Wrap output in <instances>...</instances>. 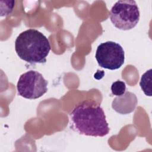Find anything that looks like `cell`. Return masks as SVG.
Masks as SVG:
<instances>
[{"label":"cell","mask_w":152,"mask_h":152,"mask_svg":"<svg viewBox=\"0 0 152 152\" xmlns=\"http://www.w3.org/2000/svg\"><path fill=\"white\" fill-rule=\"evenodd\" d=\"M70 128L80 134L102 137L110 129L100 105L93 100H84L75 106L70 115Z\"/></svg>","instance_id":"cell-1"},{"label":"cell","mask_w":152,"mask_h":152,"mask_svg":"<svg viewBox=\"0 0 152 152\" xmlns=\"http://www.w3.org/2000/svg\"><path fill=\"white\" fill-rule=\"evenodd\" d=\"M15 50L18 57L30 64L45 63L50 50L48 38L37 30L30 28L17 37Z\"/></svg>","instance_id":"cell-2"},{"label":"cell","mask_w":152,"mask_h":152,"mask_svg":"<svg viewBox=\"0 0 152 152\" xmlns=\"http://www.w3.org/2000/svg\"><path fill=\"white\" fill-rule=\"evenodd\" d=\"M109 17L115 27L122 30H129L137 26L140 14L135 1H118L111 8Z\"/></svg>","instance_id":"cell-3"},{"label":"cell","mask_w":152,"mask_h":152,"mask_svg":"<svg viewBox=\"0 0 152 152\" xmlns=\"http://www.w3.org/2000/svg\"><path fill=\"white\" fill-rule=\"evenodd\" d=\"M48 81L39 72L30 70L21 74L17 84L18 94L26 99H36L48 91Z\"/></svg>","instance_id":"cell-4"},{"label":"cell","mask_w":152,"mask_h":152,"mask_svg":"<svg viewBox=\"0 0 152 152\" xmlns=\"http://www.w3.org/2000/svg\"><path fill=\"white\" fill-rule=\"evenodd\" d=\"M95 58L102 68L115 70L120 68L124 64L125 52L119 43L107 41L97 46Z\"/></svg>","instance_id":"cell-5"},{"label":"cell","mask_w":152,"mask_h":152,"mask_svg":"<svg viewBox=\"0 0 152 152\" xmlns=\"http://www.w3.org/2000/svg\"><path fill=\"white\" fill-rule=\"evenodd\" d=\"M152 69H150L144 73L141 78L140 86L146 96H151Z\"/></svg>","instance_id":"cell-6"},{"label":"cell","mask_w":152,"mask_h":152,"mask_svg":"<svg viewBox=\"0 0 152 152\" xmlns=\"http://www.w3.org/2000/svg\"><path fill=\"white\" fill-rule=\"evenodd\" d=\"M111 91L112 94L116 96L124 95L126 91L125 83L121 80L113 82L111 86Z\"/></svg>","instance_id":"cell-7"}]
</instances>
